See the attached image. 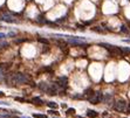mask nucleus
Here are the masks:
<instances>
[{"instance_id": "nucleus-1", "label": "nucleus", "mask_w": 130, "mask_h": 118, "mask_svg": "<svg viewBox=\"0 0 130 118\" xmlns=\"http://www.w3.org/2000/svg\"><path fill=\"white\" fill-rule=\"evenodd\" d=\"M13 80H14V83H18V84H27V85H31V87H35V83L25 74H17V75H14Z\"/></svg>"}, {"instance_id": "nucleus-2", "label": "nucleus", "mask_w": 130, "mask_h": 118, "mask_svg": "<svg viewBox=\"0 0 130 118\" xmlns=\"http://www.w3.org/2000/svg\"><path fill=\"white\" fill-rule=\"evenodd\" d=\"M100 46L103 47L104 49H107L108 53L110 55H113V56H122V55L124 54L123 50H122V48L117 47V46H111V45H109V43H100Z\"/></svg>"}, {"instance_id": "nucleus-3", "label": "nucleus", "mask_w": 130, "mask_h": 118, "mask_svg": "<svg viewBox=\"0 0 130 118\" xmlns=\"http://www.w3.org/2000/svg\"><path fill=\"white\" fill-rule=\"evenodd\" d=\"M113 108H114V110L117 111V112H124V111L127 110V108H128V103L124 100H118L115 102Z\"/></svg>"}, {"instance_id": "nucleus-4", "label": "nucleus", "mask_w": 130, "mask_h": 118, "mask_svg": "<svg viewBox=\"0 0 130 118\" xmlns=\"http://www.w3.org/2000/svg\"><path fill=\"white\" fill-rule=\"evenodd\" d=\"M102 100H103V94L100 92V91L94 92V95L89 98V102H90L91 104H98V103H101Z\"/></svg>"}, {"instance_id": "nucleus-5", "label": "nucleus", "mask_w": 130, "mask_h": 118, "mask_svg": "<svg viewBox=\"0 0 130 118\" xmlns=\"http://www.w3.org/2000/svg\"><path fill=\"white\" fill-rule=\"evenodd\" d=\"M0 20H2V21H5V22H8V24H18V22H19V21L15 20L14 18L9 17L8 14H2V15L0 17Z\"/></svg>"}, {"instance_id": "nucleus-6", "label": "nucleus", "mask_w": 130, "mask_h": 118, "mask_svg": "<svg viewBox=\"0 0 130 118\" xmlns=\"http://www.w3.org/2000/svg\"><path fill=\"white\" fill-rule=\"evenodd\" d=\"M11 69V63H7V62H4V63L0 64V71L2 73H7Z\"/></svg>"}, {"instance_id": "nucleus-7", "label": "nucleus", "mask_w": 130, "mask_h": 118, "mask_svg": "<svg viewBox=\"0 0 130 118\" xmlns=\"http://www.w3.org/2000/svg\"><path fill=\"white\" fill-rule=\"evenodd\" d=\"M94 92H95V91L93 90V89H90V88H89V89H86V90L83 91V98H88V100H89V98L94 95Z\"/></svg>"}, {"instance_id": "nucleus-8", "label": "nucleus", "mask_w": 130, "mask_h": 118, "mask_svg": "<svg viewBox=\"0 0 130 118\" xmlns=\"http://www.w3.org/2000/svg\"><path fill=\"white\" fill-rule=\"evenodd\" d=\"M86 115H87V117H89V118H96L98 116V112H96L94 110H87Z\"/></svg>"}, {"instance_id": "nucleus-9", "label": "nucleus", "mask_w": 130, "mask_h": 118, "mask_svg": "<svg viewBox=\"0 0 130 118\" xmlns=\"http://www.w3.org/2000/svg\"><path fill=\"white\" fill-rule=\"evenodd\" d=\"M31 102H32L33 104H35V105H41V104H43V100H41L40 97H33Z\"/></svg>"}, {"instance_id": "nucleus-10", "label": "nucleus", "mask_w": 130, "mask_h": 118, "mask_svg": "<svg viewBox=\"0 0 130 118\" xmlns=\"http://www.w3.org/2000/svg\"><path fill=\"white\" fill-rule=\"evenodd\" d=\"M91 30L98 33V34H105V29H102V28L98 27V26H94V27L91 28Z\"/></svg>"}, {"instance_id": "nucleus-11", "label": "nucleus", "mask_w": 130, "mask_h": 118, "mask_svg": "<svg viewBox=\"0 0 130 118\" xmlns=\"http://www.w3.org/2000/svg\"><path fill=\"white\" fill-rule=\"evenodd\" d=\"M47 87H48V84H47L46 82H41V83H39V88H40L42 91H46Z\"/></svg>"}, {"instance_id": "nucleus-12", "label": "nucleus", "mask_w": 130, "mask_h": 118, "mask_svg": "<svg viewBox=\"0 0 130 118\" xmlns=\"http://www.w3.org/2000/svg\"><path fill=\"white\" fill-rule=\"evenodd\" d=\"M47 105H48V108H51V109H56V108H58V104H56L55 102H48Z\"/></svg>"}, {"instance_id": "nucleus-13", "label": "nucleus", "mask_w": 130, "mask_h": 118, "mask_svg": "<svg viewBox=\"0 0 130 118\" xmlns=\"http://www.w3.org/2000/svg\"><path fill=\"white\" fill-rule=\"evenodd\" d=\"M38 41H39L40 43H43V45H49V41H48L47 39H43V37H39Z\"/></svg>"}, {"instance_id": "nucleus-14", "label": "nucleus", "mask_w": 130, "mask_h": 118, "mask_svg": "<svg viewBox=\"0 0 130 118\" xmlns=\"http://www.w3.org/2000/svg\"><path fill=\"white\" fill-rule=\"evenodd\" d=\"M74 113H75V109L70 108V109L67 110V115H74Z\"/></svg>"}, {"instance_id": "nucleus-15", "label": "nucleus", "mask_w": 130, "mask_h": 118, "mask_svg": "<svg viewBox=\"0 0 130 118\" xmlns=\"http://www.w3.org/2000/svg\"><path fill=\"white\" fill-rule=\"evenodd\" d=\"M34 117L35 118H48L47 116H46V115H39V113H35Z\"/></svg>"}, {"instance_id": "nucleus-16", "label": "nucleus", "mask_w": 130, "mask_h": 118, "mask_svg": "<svg viewBox=\"0 0 130 118\" xmlns=\"http://www.w3.org/2000/svg\"><path fill=\"white\" fill-rule=\"evenodd\" d=\"M6 47H8L7 42H0V48H6Z\"/></svg>"}, {"instance_id": "nucleus-17", "label": "nucleus", "mask_w": 130, "mask_h": 118, "mask_svg": "<svg viewBox=\"0 0 130 118\" xmlns=\"http://www.w3.org/2000/svg\"><path fill=\"white\" fill-rule=\"evenodd\" d=\"M121 32H122V33H128L129 30H128V28L125 27V26H122V27H121Z\"/></svg>"}, {"instance_id": "nucleus-18", "label": "nucleus", "mask_w": 130, "mask_h": 118, "mask_svg": "<svg viewBox=\"0 0 130 118\" xmlns=\"http://www.w3.org/2000/svg\"><path fill=\"white\" fill-rule=\"evenodd\" d=\"M15 100H18V102H27L25 98H22V97H15Z\"/></svg>"}, {"instance_id": "nucleus-19", "label": "nucleus", "mask_w": 130, "mask_h": 118, "mask_svg": "<svg viewBox=\"0 0 130 118\" xmlns=\"http://www.w3.org/2000/svg\"><path fill=\"white\" fill-rule=\"evenodd\" d=\"M65 20H66V17H62L61 19H59V20L56 21V24H61V22H63Z\"/></svg>"}, {"instance_id": "nucleus-20", "label": "nucleus", "mask_w": 130, "mask_h": 118, "mask_svg": "<svg viewBox=\"0 0 130 118\" xmlns=\"http://www.w3.org/2000/svg\"><path fill=\"white\" fill-rule=\"evenodd\" d=\"M122 50H123V53H127V54L130 53V48H122Z\"/></svg>"}, {"instance_id": "nucleus-21", "label": "nucleus", "mask_w": 130, "mask_h": 118, "mask_svg": "<svg viewBox=\"0 0 130 118\" xmlns=\"http://www.w3.org/2000/svg\"><path fill=\"white\" fill-rule=\"evenodd\" d=\"M48 112H49V113H52V115H59V112H58V111H55V110H49Z\"/></svg>"}, {"instance_id": "nucleus-22", "label": "nucleus", "mask_w": 130, "mask_h": 118, "mask_svg": "<svg viewBox=\"0 0 130 118\" xmlns=\"http://www.w3.org/2000/svg\"><path fill=\"white\" fill-rule=\"evenodd\" d=\"M25 41H27L26 39H20V40H17L15 42H17V43H21V42H25Z\"/></svg>"}, {"instance_id": "nucleus-23", "label": "nucleus", "mask_w": 130, "mask_h": 118, "mask_svg": "<svg viewBox=\"0 0 130 118\" xmlns=\"http://www.w3.org/2000/svg\"><path fill=\"white\" fill-rule=\"evenodd\" d=\"M4 37H6V34H4V33H0V40H1V39H4Z\"/></svg>"}, {"instance_id": "nucleus-24", "label": "nucleus", "mask_w": 130, "mask_h": 118, "mask_svg": "<svg viewBox=\"0 0 130 118\" xmlns=\"http://www.w3.org/2000/svg\"><path fill=\"white\" fill-rule=\"evenodd\" d=\"M2 97H5V94L2 91H0V98H2Z\"/></svg>"}, {"instance_id": "nucleus-25", "label": "nucleus", "mask_w": 130, "mask_h": 118, "mask_svg": "<svg viewBox=\"0 0 130 118\" xmlns=\"http://www.w3.org/2000/svg\"><path fill=\"white\" fill-rule=\"evenodd\" d=\"M127 112H128V113H130V103L128 104V108H127Z\"/></svg>"}, {"instance_id": "nucleus-26", "label": "nucleus", "mask_w": 130, "mask_h": 118, "mask_svg": "<svg viewBox=\"0 0 130 118\" xmlns=\"http://www.w3.org/2000/svg\"><path fill=\"white\" fill-rule=\"evenodd\" d=\"M15 35V33H9L8 34V36H14Z\"/></svg>"}, {"instance_id": "nucleus-27", "label": "nucleus", "mask_w": 130, "mask_h": 118, "mask_svg": "<svg viewBox=\"0 0 130 118\" xmlns=\"http://www.w3.org/2000/svg\"><path fill=\"white\" fill-rule=\"evenodd\" d=\"M20 118H28V117H20Z\"/></svg>"}]
</instances>
